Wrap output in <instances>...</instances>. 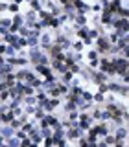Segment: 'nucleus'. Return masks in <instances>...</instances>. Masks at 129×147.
Segmentation results:
<instances>
[{
  "mask_svg": "<svg viewBox=\"0 0 129 147\" xmlns=\"http://www.w3.org/2000/svg\"><path fill=\"white\" fill-rule=\"evenodd\" d=\"M52 68H54V70H57L59 74H64V72L70 70V66H68L67 61H54L52 63Z\"/></svg>",
  "mask_w": 129,
  "mask_h": 147,
  "instance_id": "423d86ee",
  "label": "nucleus"
},
{
  "mask_svg": "<svg viewBox=\"0 0 129 147\" xmlns=\"http://www.w3.org/2000/svg\"><path fill=\"white\" fill-rule=\"evenodd\" d=\"M111 61H113V64L116 66V74L124 77V74L129 70V59L127 57H113Z\"/></svg>",
  "mask_w": 129,
  "mask_h": 147,
  "instance_id": "f257e3e1",
  "label": "nucleus"
},
{
  "mask_svg": "<svg viewBox=\"0 0 129 147\" xmlns=\"http://www.w3.org/2000/svg\"><path fill=\"white\" fill-rule=\"evenodd\" d=\"M124 55H126V57L129 59V44L126 46V48H124Z\"/></svg>",
  "mask_w": 129,
  "mask_h": 147,
  "instance_id": "cd10ccee",
  "label": "nucleus"
},
{
  "mask_svg": "<svg viewBox=\"0 0 129 147\" xmlns=\"http://www.w3.org/2000/svg\"><path fill=\"white\" fill-rule=\"evenodd\" d=\"M15 118H17V114L13 109H9V112H2V123H11Z\"/></svg>",
  "mask_w": 129,
  "mask_h": 147,
  "instance_id": "9b49d317",
  "label": "nucleus"
},
{
  "mask_svg": "<svg viewBox=\"0 0 129 147\" xmlns=\"http://www.w3.org/2000/svg\"><path fill=\"white\" fill-rule=\"evenodd\" d=\"M68 66H70V70L74 74H79L81 72V68H79V64H77V63H72V64H68Z\"/></svg>",
  "mask_w": 129,
  "mask_h": 147,
  "instance_id": "a211bd4d",
  "label": "nucleus"
},
{
  "mask_svg": "<svg viewBox=\"0 0 129 147\" xmlns=\"http://www.w3.org/2000/svg\"><path fill=\"white\" fill-rule=\"evenodd\" d=\"M90 132H94V134H98V136H107L109 134V129H107V125L105 123H101V125H96V127H92V129H89Z\"/></svg>",
  "mask_w": 129,
  "mask_h": 147,
  "instance_id": "0eeeda50",
  "label": "nucleus"
},
{
  "mask_svg": "<svg viewBox=\"0 0 129 147\" xmlns=\"http://www.w3.org/2000/svg\"><path fill=\"white\" fill-rule=\"evenodd\" d=\"M26 2H31V0H26Z\"/></svg>",
  "mask_w": 129,
  "mask_h": 147,
  "instance_id": "7c9ffc66",
  "label": "nucleus"
},
{
  "mask_svg": "<svg viewBox=\"0 0 129 147\" xmlns=\"http://www.w3.org/2000/svg\"><path fill=\"white\" fill-rule=\"evenodd\" d=\"M9 11H11V13H18V4L11 2V4H9Z\"/></svg>",
  "mask_w": 129,
  "mask_h": 147,
  "instance_id": "5701e85b",
  "label": "nucleus"
},
{
  "mask_svg": "<svg viewBox=\"0 0 129 147\" xmlns=\"http://www.w3.org/2000/svg\"><path fill=\"white\" fill-rule=\"evenodd\" d=\"M30 4H31V9H35V11H41L44 6V2H41V0H31Z\"/></svg>",
  "mask_w": 129,
  "mask_h": 147,
  "instance_id": "4468645a",
  "label": "nucleus"
},
{
  "mask_svg": "<svg viewBox=\"0 0 129 147\" xmlns=\"http://www.w3.org/2000/svg\"><path fill=\"white\" fill-rule=\"evenodd\" d=\"M13 20H9V18H2V28H11Z\"/></svg>",
  "mask_w": 129,
  "mask_h": 147,
  "instance_id": "393cba45",
  "label": "nucleus"
},
{
  "mask_svg": "<svg viewBox=\"0 0 129 147\" xmlns=\"http://www.w3.org/2000/svg\"><path fill=\"white\" fill-rule=\"evenodd\" d=\"M89 37H90V39H98V37H100V31L98 30H89Z\"/></svg>",
  "mask_w": 129,
  "mask_h": 147,
  "instance_id": "aec40b11",
  "label": "nucleus"
},
{
  "mask_svg": "<svg viewBox=\"0 0 129 147\" xmlns=\"http://www.w3.org/2000/svg\"><path fill=\"white\" fill-rule=\"evenodd\" d=\"M83 98H85L87 101H94V96H92L90 92H87V90H83Z\"/></svg>",
  "mask_w": 129,
  "mask_h": 147,
  "instance_id": "b1692460",
  "label": "nucleus"
},
{
  "mask_svg": "<svg viewBox=\"0 0 129 147\" xmlns=\"http://www.w3.org/2000/svg\"><path fill=\"white\" fill-rule=\"evenodd\" d=\"M92 119H94V116H89V114H85V112L79 114V125H81L83 131H89V129H90Z\"/></svg>",
  "mask_w": 129,
  "mask_h": 147,
  "instance_id": "39448f33",
  "label": "nucleus"
},
{
  "mask_svg": "<svg viewBox=\"0 0 129 147\" xmlns=\"http://www.w3.org/2000/svg\"><path fill=\"white\" fill-rule=\"evenodd\" d=\"M94 101H96V103H103V101H105V96H103V92H98V94L94 96Z\"/></svg>",
  "mask_w": 129,
  "mask_h": 147,
  "instance_id": "dca6fc26",
  "label": "nucleus"
},
{
  "mask_svg": "<svg viewBox=\"0 0 129 147\" xmlns=\"http://www.w3.org/2000/svg\"><path fill=\"white\" fill-rule=\"evenodd\" d=\"M24 103L26 105H37L39 99H37V96H24Z\"/></svg>",
  "mask_w": 129,
  "mask_h": 147,
  "instance_id": "ddd939ff",
  "label": "nucleus"
},
{
  "mask_svg": "<svg viewBox=\"0 0 129 147\" xmlns=\"http://www.w3.org/2000/svg\"><path fill=\"white\" fill-rule=\"evenodd\" d=\"M107 76H109V74H105L103 70H100V72H94V74H92V81H94V83H98V85H100V83H105V81H107Z\"/></svg>",
  "mask_w": 129,
  "mask_h": 147,
  "instance_id": "1a4fd4ad",
  "label": "nucleus"
},
{
  "mask_svg": "<svg viewBox=\"0 0 129 147\" xmlns=\"http://www.w3.org/2000/svg\"><path fill=\"white\" fill-rule=\"evenodd\" d=\"M83 44H85L83 40H77V42H74L72 46H74V50H76V52H81V50H83Z\"/></svg>",
  "mask_w": 129,
  "mask_h": 147,
  "instance_id": "6ab92c4d",
  "label": "nucleus"
},
{
  "mask_svg": "<svg viewBox=\"0 0 129 147\" xmlns=\"http://www.w3.org/2000/svg\"><path fill=\"white\" fill-rule=\"evenodd\" d=\"M35 72H39L44 79H55V76L52 74V70H50L48 64H35Z\"/></svg>",
  "mask_w": 129,
  "mask_h": 147,
  "instance_id": "7ed1b4c3",
  "label": "nucleus"
},
{
  "mask_svg": "<svg viewBox=\"0 0 129 147\" xmlns=\"http://www.w3.org/2000/svg\"><path fill=\"white\" fill-rule=\"evenodd\" d=\"M13 22H15L17 26H24V24H26V17H22V15H15V17H13Z\"/></svg>",
  "mask_w": 129,
  "mask_h": 147,
  "instance_id": "2eb2a0df",
  "label": "nucleus"
},
{
  "mask_svg": "<svg viewBox=\"0 0 129 147\" xmlns=\"http://www.w3.org/2000/svg\"><path fill=\"white\" fill-rule=\"evenodd\" d=\"M101 7H103V6H98V4H96V6H92V11H100Z\"/></svg>",
  "mask_w": 129,
  "mask_h": 147,
  "instance_id": "c85d7f7f",
  "label": "nucleus"
},
{
  "mask_svg": "<svg viewBox=\"0 0 129 147\" xmlns=\"http://www.w3.org/2000/svg\"><path fill=\"white\" fill-rule=\"evenodd\" d=\"M52 37H50L48 33H43L41 35V48H44V50H50L52 48Z\"/></svg>",
  "mask_w": 129,
  "mask_h": 147,
  "instance_id": "6e6552de",
  "label": "nucleus"
},
{
  "mask_svg": "<svg viewBox=\"0 0 129 147\" xmlns=\"http://www.w3.org/2000/svg\"><path fill=\"white\" fill-rule=\"evenodd\" d=\"M111 46H113V42H111L109 37L100 35L98 39H96V48H98V52H100V53H107L109 50H111Z\"/></svg>",
  "mask_w": 129,
  "mask_h": 147,
  "instance_id": "f03ea898",
  "label": "nucleus"
},
{
  "mask_svg": "<svg viewBox=\"0 0 129 147\" xmlns=\"http://www.w3.org/2000/svg\"><path fill=\"white\" fill-rule=\"evenodd\" d=\"M30 145H33V140L28 136V138H24V140H22V147H30Z\"/></svg>",
  "mask_w": 129,
  "mask_h": 147,
  "instance_id": "4be33fe9",
  "label": "nucleus"
},
{
  "mask_svg": "<svg viewBox=\"0 0 129 147\" xmlns=\"http://www.w3.org/2000/svg\"><path fill=\"white\" fill-rule=\"evenodd\" d=\"M118 15H120V17H126V18H129V7H122V9L118 11Z\"/></svg>",
  "mask_w": 129,
  "mask_h": 147,
  "instance_id": "412c9836",
  "label": "nucleus"
},
{
  "mask_svg": "<svg viewBox=\"0 0 129 147\" xmlns=\"http://www.w3.org/2000/svg\"><path fill=\"white\" fill-rule=\"evenodd\" d=\"M30 138L33 140V144H41V142L44 140V136L41 134V129H33V131L30 132Z\"/></svg>",
  "mask_w": 129,
  "mask_h": 147,
  "instance_id": "9d476101",
  "label": "nucleus"
},
{
  "mask_svg": "<svg viewBox=\"0 0 129 147\" xmlns=\"http://www.w3.org/2000/svg\"><path fill=\"white\" fill-rule=\"evenodd\" d=\"M68 118L70 119H79V110H70V112H68Z\"/></svg>",
  "mask_w": 129,
  "mask_h": 147,
  "instance_id": "f3484780",
  "label": "nucleus"
},
{
  "mask_svg": "<svg viewBox=\"0 0 129 147\" xmlns=\"http://www.w3.org/2000/svg\"><path fill=\"white\" fill-rule=\"evenodd\" d=\"M98 50H96V52H89V61H94V59H98Z\"/></svg>",
  "mask_w": 129,
  "mask_h": 147,
  "instance_id": "a878e982",
  "label": "nucleus"
},
{
  "mask_svg": "<svg viewBox=\"0 0 129 147\" xmlns=\"http://www.w3.org/2000/svg\"><path fill=\"white\" fill-rule=\"evenodd\" d=\"M124 83H129V70L124 74Z\"/></svg>",
  "mask_w": 129,
  "mask_h": 147,
  "instance_id": "bb28decb",
  "label": "nucleus"
},
{
  "mask_svg": "<svg viewBox=\"0 0 129 147\" xmlns=\"http://www.w3.org/2000/svg\"><path fill=\"white\" fill-rule=\"evenodd\" d=\"M13 2H17V4H22V2H26V0H13Z\"/></svg>",
  "mask_w": 129,
  "mask_h": 147,
  "instance_id": "c756f323",
  "label": "nucleus"
},
{
  "mask_svg": "<svg viewBox=\"0 0 129 147\" xmlns=\"http://www.w3.org/2000/svg\"><path fill=\"white\" fill-rule=\"evenodd\" d=\"M114 136H116V138H118V140H124V138H126V136H127V129H124L122 125H120V127L116 129V134H114Z\"/></svg>",
  "mask_w": 129,
  "mask_h": 147,
  "instance_id": "f8f14e48",
  "label": "nucleus"
},
{
  "mask_svg": "<svg viewBox=\"0 0 129 147\" xmlns=\"http://www.w3.org/2000/svg\"><path fill=\"white\" fill-rule=\"evenodd\" d=\"M83 136V129L81 127H68L67 129V138L68 140H79Z\"/></svg>",
  "mask_w": 129,
  "mask_h": 147,
  "instance_id": "20e7f679",
  "label": "nucleus"
}]
</instances>
